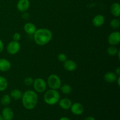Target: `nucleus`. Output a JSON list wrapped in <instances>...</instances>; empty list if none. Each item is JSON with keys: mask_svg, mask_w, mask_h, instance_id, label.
<instances>
[{"mask_svg": "<svg viewBox=\"0 0 120 120\" xmlns=\"http://www.w3.org/2000/svg\"><path fill=\"white\" fill-rule=\"evenodd\" d=\"M22 103L23 107L28 110L35 109L38 102V96L36 91L28 90L22 94Z\"/></svg>", "mask_w": 120, "mask_h": 120, "instance_id": "nucleus-1", "label": "nucleus"}, {"mask_svg": "<svg viewBox=\"0 0 120 120\" xmlns=\"http://www.w3.org/2000/svg\"><path fill=\"white\" fill-rule=\"evenodd\" d=\"M33 35L35 42L39 46H44L49 43L53 37L52 31L47 28H40L36 29Z\"/></svg>", "mask_w": 120, "mask_h": 120, "instance_id": "nucleus-2", "label": "nucleus"}, {"mask_svg": "<svg viewBox=\"0 0 120 120\" xmlns=\"http://www.w3.org/2000/svg\"><path fill=\"white\" fill-rule=\"evenodd\" d=\"M60 99V96L59 91L56 90L50 89L46 91L43 96L45 103L49 105H53L58 103Z\"/></svg>", "mask_w": 120, "mask_h": 120, "instance_id": "nucleus-3", "label": "nucleus"}, {"mask_svg": "<svg viewBox=\"0 0 120 120\" xmlns=\"http://www.w3.org/2000/svg\"><path fill=\"white\" fill-rule=\"evenodd\" d=\"M46 83L50 89L57 90L60 89L62 86V80L57 75L52 74L48 77Z\"/></svg>", "mask_w": 120, "mask_h": 120, "instance_id": "nucleus-4", "label": "nucleus"}, {"mask_svg": "<svg viewBox=\"0 0 120 120\" xmlns=\"http://www.w3.org/2000/svg\"><path fill=\"white\" fill-rule=\"evenodd\" d=\"M33 87L35 91L39 93H42L46 90V82L42 78H36L34 80Z\"/></svg>", "mask_w": 120, "mask_h": 120, "instance_id": "nucleus-5", "label": "nucleus"}, {"mask_svg": "<svg viewBox=\"0 0 120 120\" xmlns=\"http://www.w3.org/2000/svg\"><path fill=\"white\" fill-rule=\"evenodd\" d=\"M21 47V44L19 42L15 41H11L7 45V51L11 55H16L19 52Z\"/></svg>", "mask_w": 120, "mask_h": 120, "instance_id": "nucleus-6", "label": "nucleus"}, {"mask_svg": "<svg viewBox=\"0 0 120 120\" xmlns=\"http://www.w3.org/2000/svg\"><path fill=\"white\" fill-rule=\"evenodd\" d=\"M108 42L111 46H117L120 43V33L118 31L111 32L108 36Z\"/></svg>", "mask_w": 120, "mask_h": 120, "instance_id": "nucleus-7", "label": "nucleus"}, {"mask_svg": "<svg viewBox=\"0 0 120 120\" xmlns=\"http://www.w3.org/2000/svg\"><path fill=\"white\" fill-rule=\"evenodd\" d=\"M70 109L71 113L75 116H80L83 113L84 110L83 104L78 102L72 103V105Z\"/></svg>", "mask_w": 120, "mask_h": 120, "instance_id": "nucleus-8", "label": "nucleus"}, {"mask_svg": "<svg viewBox=\"0 0 120 120\" xmlns=\"http://www.w3.org/2000/svg\"><path fill=\"white\" fill-rule=\"evenodd\" d=\"M30 7V1L29 0H19L16 4L17 9L21 12H26Z\"/></svg>", "mask_w": 120, "mask_h": 120, "instance_id": "nucleus-9", "label": "nucleus"}, {"mask_svg": "<svg viewBox=\"0 0 120 120\" xmlns=\"http://www.w3.org/2000/svg\"><path fill=\"white\" fill-rule=\"evenodd\" d=\"M63 68L68 71H73L77 68V64L76 62L71 59H67L63 64Z\"/></svg>", "mask_w": 120, "mask_h": 120, "instance_id": "nucleus-10", "label": "nucleus"}, {"mask_svg": "<svg viewBox=\"0 0 120 120\" xmlns=\"http://www.w3.org/2000/svg\"><path fill=\"white\" fill-rule=\"evenodd\" d=\"M3 119L6 120H12L14 118V113L13 110L8 107H5L4 108L1 112Z\"/></svg>", "mask_w": 120, "mask_h": 120, "instance_id": "nucleus-11", "label": "nucleus"}, {"mask_svg": "<svg viewBox=\"0 0 120 120\" xmlns=\"http://www.w3.org/2000/svg\"><path fill=\"white\" fill-rule=\"evenodd\" d=\"M105 22V18L101 14L95 15L92 19V23L96 28L102 26Z\"/></svg>", "mask_w": 120, "mask_h": 120, "instance_id": "nucleus-12", "label": "nucleus"}, {"mask_svg": "<svg viewBox=\"0 0 120 120\" xmlns=\"http://www.w3.org/2000/svg\"><path fill=\"white\" fill-rule=\"evenodd\" d=\"M11 68V63L5 58L0 59V71L2 72H7Z\"/></svg>", "mask_w": 120, "mask_h": 120, "instance_id": "nucleus-13", "label": "nucleus"}, {"mask_svg": "<svg viewBox=\"0 0 120 120\" xmlns=\"http://www.w3.org/2000/svg\"><path fill=\"white\" fill-rule=\"evenodd\" d=\"M72 101L68 98H63L60 99L58 102V104L60 107L64 110H68L70 109L72 105Z\"/></svg>", "mask_w": 120, "mask_h": 120, "instance_id": "nucleus-14", "label": "nucleus"}, {"mask_svg": "<svg viewBox=\"0 0 120 120\" xmlns=\"http://www.w3.org/2000/svg\"><path fill=\"white\" fill-rule=\"evenodd\" d=\"M23 29L27 34L31 35H34L37 28H36V26L34 23H31V22H28L24 25Z\"/></svg>", "mask_w": 120, "mask_h": 120, "instance_id": "nucleus-15", "label": "nucleus"}, {"mask_svg": "<svg viewBox=\"0 0 120 120\" xmlns=\"http://www.w3.org/2000/svg\"><path fill=\"white\" fill-rule=\"evenodd\" d=\"M118 76H117L114 72L112 71H109L105 73L104 75V79L106 82L109 83H113L116 82L117 77Z\"/></svg>", "mask_w": 120, "mask_h": 120, "instance_id": "nucleus-16", "label": "nucleus"}, {"mask_svg": "<svg viewBox=\"0 0 120 120\" xmlns=\"http://www.w3.org/2000/svg\"><path fill=\"white\" fill-rule=\"evenodd\" d=\"M110 12L114 17L120 16V5L118 2H114L110 7Z\"/></svg>", "mask_w": 120, "mask_h": 120, "instance_id": "nucleus-17", "label": "nucleus"}, {"mask_svg": "<svg viewBox=\"0 0 120 120\" xmlns=\"http://www.w3.org/2000/svg\"><path fill=\"white\" fill-rule=\"evenodd\" d=\"M23 93L19 89H14L12 90L10 93V95L11 98L15 100H19L21 99Z\"/></svg>", "mask_w": 120, "mask_h": 120, "instance_id": "nucleus-18", "label": "nucleus"}, {"mask_svg": "<svg viewBox=\"0 0 120 120\" xmlns=\"http://www.w3.org/2000/svg\"><path fill=\"white\" fill-rule=\"evenodd\" d=\"M8 86V80L5 77L0 76V91H4Z\"/></svg>", "mask_w": 120, "mask_h": 120, "instance_id": "nucleus-19", "label": "nucleus"}, {"mask_svg": "<svg viewBox=\"0 0 120 120\" xmlns=\"http://www.w3.org/2000/svg\"><path fill=\"white\" fill-rule=\"evenodd\" d=\"M118 49H117V47L116 46H111L110 45V46L108 47L107 49V53L108 55L110 56H116L118 52Z\"/></svg>", "mask_w": 120, "mask_h": 120, "instance_id": "nucleus-20", "label": "nucleus"}, {"mask_svg": "<svg viewBox=\"0 0 120 120\" xmlns=\"http://www.w3.org/2000/svg\"><path fill=\"white\" fill-rule=\"evenodd\" d=\"M11 102V97L8 94H4L1 98V103L2 105L7 106Z\"/></svg>", "mask_w": 120, "mask_h": 120, "instance_id": "nucleus-21", "label": "nucleus"}, {"mask_svg": "<svg viewBox=\"0 0 120 120\" xmlns=\"http://www.w3.org/2000/svg\"><path fill=\"white\" fill-rule=\"evenodd\" d=\"M60 89L61 92L64 94H69L72 91V87L68 84H64V85L61 86Z\"/></svg>", "mask_w": 120, "mask_h": 120, "instance_id": "nucleus-22", "label": "nucleus"}, {"mask_svg": "<svg viewBox=\"0 0 120 120\" xmlns=\"http://www.w3.org/2000/svg\"><path fill=\"white\" fill-rule=\"evenodd\" d=\"M110 25L112 29H118L120 26V21L118 18H114L110 21Z\"/></svg>", "mask_w": 120, "mask_h": 120, "instance_id": "nucleus-23", "label": "nucleus"}, {"mask_svg": "<svg viewBox=\"0 0 120 120\" xmlns=\"http://www.w3.org/2000/svg\"><path fill=\"white\" fill-rule=\"evenodd\" d=\"M34 79L32 77H26L24 79V83L26 86H32L33 84V83H34Z\"/></svg>", "mask_w": 120, "mask_h": 120, "instance_id": "nucleus-24", "label": "nucleus"}, {"mask_svg": "<svg viewBox=\"0 0 120 120\" xmlns=\"http://www.w3.org/2000/svg\"><path fill=\"white\" fill-rule=\"evenodd\" d=\"M57 59L59 62H63L64 63L67 59H68V57L66 54L63 53H60L59 54L57 55Z\"/></svg>", "mask_w": 120, "mask_h": 120, "instance_id": "nucleus-25", "label": "nucleus"}, {"mask_svg": "<svg viewBox=\"0 0 120 120\" xmlns=\"http://www.w3.org/2000/svg\"><path fill=\"white\" fill-rule=\"evenodd\" d=\"M21 35L18 32H15V34L13 35V39L15 41H17V42H19V41L21 40Z\"/></svg>", "mask_w": 120, "mask_h": 120, "instance_id": "nucleus-26", "label": "nucleus"}, {"mask_svg": "<svg viewBox=\"0 0 120 120\" xmlns=\"http://www.w3.org/2000/svg\"><path fill=\"white\" fill-rule=\"evenodd\" d=\"M29 16H30L29 14V13L26 12V11L22 12V15H21V16H22V18H23V19H25V20L28 19H29Z\"/></svg>", "mask_w": 120, "mask_h": 120, "instance_id": "nucleus-27", "label": "nucleus"}, {"mask_svg": "<svg viewBox=\"0 0 120 120\" xmlns=\"http://www.w3.org/2000/svg\"><path fill=\"white\" fill-rule=\"evenodd\" d=\"M4 49V44L3 41L0 39V53L2 52Z\"/></svg>", "mask_w": 120, "mask_h": 120, "instance_id": "nucleus-28", "label": "nucleus"}, {"mask_svg": "<svg viewBox=\"0 0 120 120\" xmlns=\"http://www.w3.org/2000/svg\"><path fill=\"white\" fill-rule=\"evenodd\" d=\"M114 73L117 75V76H120V67H117V68H116Z\"/></svg>", "mask_w": 120, "mask_h": 120, "instance_id": "nucleus-29", "label": "nucleus"}, {"mask_svg": "<svg viewBox=\"0 0 120 120\" xmlns=\"http://www.w3.org/2000/svg\"><path fill=\"white\" fill-rule=\"evenodd\" d=\"M84 120H96L94 117H92V116H89V117H86Z\"/></svg>", "mask_w": 120, "mask_h": 120, "instance_id": "nucleus-30", "label": "nucleus"}, {"mask_svg": "<svg viewBox=\"0 0 120 120\" xmlns=\"http://www.w3.org/2000/svg\"><path fill=\"white\" fill-rule=\"evenodd\" d=\"M59 120H70V119L68 117H62Z\"/></svg>", "mask_w": 120, "mask_h": 120, "instance_id": "nucleus-31", "label": "nucleus"}, {"mask_svg": "<svg viewBox=\"0 0 120 120\" xmlns=\"http://www.w3.org/2000/svg\"><path fill=\"white\" fill-rule=\"evenodd\" d=\"M116 82H117V84H118V86H120V76H118V77H117V80H116Z\"/></svg>", "mask_w": 120, "mask_h": 120, "instance_id": "nucleus-32", "label": "nucleus"}, {"mask_svg": "<svg viewBox=\"0 0 120 120\" xmlns=\"http://www.w3.org/2000/svg\"><path fill=\"white\" fill-rule=\"evenodd\" d=\"M117 55L118 56V59H120V50H118V53H117Z\"/></svg>", "mask_w": 120, "mask_h": 120, "instance_id": "nucleus-33", "label": "nucleus"}, {"mask_svg": "<svg viewBox=\"0 0 120 120\" xmlns=\"http://www.w3.org/2000/svg\"><path fill=\"white\" fill-rule=\"evenodd\" d=\"M0 120H3V117H2V115L0 114Z\"/></svg>", "mask_w": 120, "mask_h": 120, "instance_id": "nucleus-34", "label": "nucleus"}, {"mask_svg": "<svg viewBox=\"0 0 120 120\" xmlns=\"http://www.w3.org/2000/svg\"><path fill=\"white\" fill-rule=\"evenodd\" d=\"M3 120H4V119H3Z\"/></svg>", "mask_w": 120, "mask_h": 120, "instance_id": "nucleus-35", "label": "nucleus"}]
</instances>
